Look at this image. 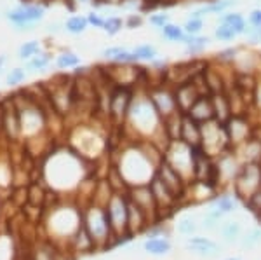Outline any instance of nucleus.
Returning a JSON list of instances; mask_svg holds the SVG:
<instances>
[{
    "instance_id": "f257e3e1",
    "label": "nucleus",
    "mask_w": 261,
    "mask_h": 260,
    "mask_svg": "<svg viewBox=\"0 0 261 260\" xmlns=\"http://www.w3.org/2000/svg\"><path fill=\"white\" fill-rule=\"evenodd\" d=\"M45 16V7L42 4L23 2L14 9L6 12V19L19 32H32L37 23H40Z\"/></svg>"
},
{
    "instance_id": "f03ea898",
    "label": "nucleus",
    "mask_w": 261,
    "mask_h": 260,
    "mask_svg": "<svg viewBox=\"0 0 261 260\" xmlns=\"http://www.w3.org/2000/svg\"><path fill=\"white\" fill-rule=\"evenodd\" d=\"M148 98H150V102L153 103V107L157 108L159 115H161L162 119L179 112L174 102V91H172V86L169 82H161V86L151 87L148 91Z\"/></svg>"
},
{
    "instance_id": "7ed1b4c3",
    "label": "nucleus",
    "mask_w": 261,
    "mask_h": 260,
    "mask_svg": "<svg viewBox=\"0 0 261 260\" xmlns=\"http://www.w3.org/2000/svg\"><path fill=\"white\" fill-rule=\"evenodd\" d=\"M134 91L133 86H117L115 89L108 94V114L115 119H124L127 117V112L133 105Z\"/></svg>"
},
{
    "instance_id": "20e7f679",
    "label": "nucleus",
    "mask_w": 261,
    "mask_h": 260,
    "mask_svg": "<svg viewBox=\"0 0 261 260\" xmlns=\"http://www.w3.org/2000/svg\"><path fill=\"white\" fill-rule=\"evenodd\" d=\"M172 91H174L176 107H178V110L181 114H187V112L192 108V105L197 102V98L202 96L192 81H185V82L176 84V86H172Z\"/></svg>"
},
{
    "instance_id": "39448f33",
    "label": "nucleus",
    "mask_w": 261,
    "mask_h": 260,
    "mask_svg": "<svg viewBox=\"0 0 261 260\" xmlns=\"http://www.w3.org/2000/svg\"><path fill=\"white\" fill-rule=\"evenodd\" d=\"M101 58L113 65H134L138 63V58L133 49L122 48V45H110L101 51Z\"/></svg>"
},
{
    "instance_id": "423d86ee",
    "label": "nucleus",
    "mask_w": 261,
    "mask_h": 260,
    "mask_svg": "<svg viewBox=\"0 0 261 260\" xmlns=\"http://www.w3.org/2000/svg\"><path fill=\"white\" fill-rule=\"evenodd\" d=\"M204 74V79H205V86H207L209 93L214 94V93H226L230 84L226 82V79L223 77V72L220 70V66H214L211 63L205 65V68L202 70Z\"/></svg>"
},
{
    "instance_id": "0eeeda50",
    "label": "nucleus",
    "mask_w": 261,
    "mask_h": 260,
    "mask_svg": "<svg viewBox=\"0 0 261 260\" xmlns=\"http://www.w3.org/2000/svg\"><path fill=\"white\" fill-rule=\"evenodd\" d=\"M188 117H192L197 123H207V121L214 119V110H213V102L211 94H202L197 98V102L192 105V108L187 112Z\"/></svg>"
},
{
    "instance_id": "6e6552de",
    "label": "nucleus",
    "mask_w": 261,
    "mask_h": 260,
    "mask_svg": "<svg viewBox=\"0 0 261 260\" xmlns=\"http://www.w3.org/2000/svg\"><path fill=\"white\" fill-rule=\"evenodd\" d=\"M233 6H237V0H209L207 4H204V6L197 7V9H193L190 12V18H207V16L211 14H223V12H226L228 9H231Z\"/></svg>"
},
{
    "instance_id": "1a4fd4ad",
    "label": "nucleus",
    "mask_w": 261,
    "mask_h": 260,
    "mask_svg": "<svg viewBox=\"0 0 261 260\" xmlns=\"http://www.w3.org/2000/svg\"><path fill=\"white\" fill-rule=\"evenodd\" d=\"M188 145H200V123L193 121L192 117L183 114L181 121V138Z\"/></svg>"
},
{
    "instance_id": "9d476101",
    "label": "nucleus",
    "mask_w": 261,
    "mask_h": 260,
    "mask_svg": "<svg viewBox=\"0 0 261 260\" xmlns=\"http://www.w3.org/2000/svg\"><path fill=\"white\" fill-rule=\"evenodd\" d=\"M211 102H213L214 119L226 124V121L233 115L231 114V105H230L228 94L226 93H214V94H211Z\"/></svg>"
},
{
    "instance_id": "9b49d317",
    "label": "nucleus",
    "mask_w": 261,
    "mask_h": 260,
    "mask_svg": "<svg viewBox=\"0 0 261 260\" xmlns=\"http://www.w3.org/2000/svg\"><path fill=\"white\" fill-rule=\"evenodd\" d=\"M220 23L228 25L237 35H246L247 27H249V23L244 18V14H241V12H231V11H226L220 14Z\"/></svg>"
},
{
    "instance_id": "f8f14e48",
    "label": "nucleus",
    "mask_w": 261,
    "mask_h": 260,
    "mask_svg": "<svg viewBox=\"0 0 261 260\" xmlns=\"http://www.w3.org/2000/svg\"><path fill=\"white\" fill-rule=\"evenodd\" d=\"M188 248L200 255H213V253H216V251H220V245H216V243L213 240H209V238L190 236L188 238Z\"/></svg>"
},
{
    "instance_id": "ddd939ff",
    "label": "nucleus",
    "mask_w": 261,
    "mask_h": 260,
    "mask_svg": "<svg viewBox=\"0 0 261 260\" xmlns=\"http://www.w3.org/2000/svg\"><path fill=\"white\" fill-rule=\"evenodd\" d=\"M211 42V37L207 35H187V39L183 40L185 44V51H187L188 56H199L205 51V48Z\"/></svg>"
},
{
    "instance_id": "4468645a",
    "label": "nucleus",
    "mask_w": 261,
    "mask_h": 260,
    "mask_svg": "<svg viewBox=\"0 0 261 260\" xmlns=\"http://www.w3.org/2000/svg\"><path fill=\"white\" fill-rule=\"evenodd\" d=\"M54 65H56V68H60V70H71V68H77V66H81L82 65V58L79 56L77 53H73V51H63L58 54L56 58H54Z\"/></svg>"
},
{
    "instance_id": "2eb2a0df",
    "label": "nucleus",
    "mask_w": 261,
    "mask_h": 260,
    "mask_svg": "<svg viewBox=\"0 0 261 260\" xmlns=\"http://www.w3.org/2000/svg\"><path fill=\"white\" fill-rule=\"evenodd\" d=\"M50 63H53V54L40 51L32 60L24 61V68H27V72H42V70L49 68Z\"/></svg>"
},
{
    "instance_id": "dca6fc26",
    "label": "nucleus",
    "mask_w": 261,
    "mask_h": 260,
    "mask_svg": "<svg viewBox=\"0 0 261 260\" xmlns=\"http://www.w3.org/2000/svg\"><path fill=\"white\" fill-rule=\"evenodd\" d=\"M87 28H89V21L82 14H71L65 21V32H68L70 35H82Z\"/></svg>"
},
{
    "instance_id": "f3484780",
    "label": "nucleus",
    "mask_w": 261,
    "mask_h": 260,
    "mask_svg": "<svg viewBox=\"0 0 261 260\" xmlns=\"http://www.w3.org/2000/svg\"><path fill=\"white\" fill-rule=\"evenodd\" d=\"M161 35L164 40L167 42H181L183 44V40L187 39V33L183 30V25H178V23H167L166 27L161 28Z\"/></svg>"
},
{
    "instance_id": "a211bd4d",
    "label": "nucleus",
    "mask_w": 261,
    "mask_h": 260,
    "mask_svg": "<svg viewBox=\"0 0 261 260\" xmlns=\"http://www.w3.org/2000/svg\"><path fill=\"white\" fill-rule=\"evenodd\" d=\"M42 51V44H40V40H37V39H32V40H27V42H23V44L19 45V49H18V60L19 61H28V60H32L35 54H39Z\"/></svg>"
},
{
    "instance_id": "6ab92c4d",
    "label": "nucleus",
    "mask_w": 261,
    "mask_h": 260,
    "mask_svg": "<svg viewBox=\"0 0 261 260\" xmlns=\"http://www.w3.org/2000/svg\"><path fill=\"white\" fill-rule=\"evenodd\" d=\"M134 54H136L138 61H146V63H151L159 58V51L153 44H140L133 49Z\"/></svg>"
},
{
    "instance_id": "aec40b11",
    "label": "nucleus",
    "mask_w": 261,
    "mask_h": 260,
    "mask_svg": "<svg viewBox=\"0 0 261 260\" xmlns=\"http://www.w3.org/2000/svg\"><path fill=\"white\" fill-rule=\"evenodd\" d=\"M145 250L151 255H164L171 250V243L164 238H151L145 243Z\"/></svg>"
},
{
    "instance_id": "412c9836",
    "label": "nucleus",
    "mask_w": 261,
    "mask_h": 260,
    "mask_svg": "<svg viewBox=\"0 0 261 260\" xmlns=\"http://www.w3.org/2000/svg\"><path fill=\"white\" fill-rule=\"evenodd\" d=\"M237 208V199L231 198V196H220V198L214 199L213 203V209L220 211L221 215H226V213H231Z\"/></svg>"
},
{
    "instance_id": "4be33fe9",
    "label": "nucleus",
    "mask_w": 261,
    "mask_h": 260,
    "mask_svg": "<svg viewBox=\"0 0 261 260\" xmlns=\"http://www.w3.org/2000/svg\"><path fill=\"white\" fill-rule=\"evenodd\" d=\"M124 19L119 18V16H108L107 19H105V25H103V30L105 33H107L108 37H115L119 35V33L124 30Z\"/></svg>"
},
{
    "instance_id": "5701e85b",
    "label": "nucleus",
    "mask_w": 261,
    "mask_h": 260,
    "mask_svg": "<svg viewBox=\"0 0 261 260\" xmlns=\"http://www.w3.org/2000/svg\"><path fill=\"white\" fill-rule=\"evenodd\" d=\"M27 68L24 66H16V68H12L9 74L6 75V84L9 87H14V86H19L21 82H24V79H27Z\"/></svg>"
},
{
    "instance_id": "b1692460",
    "label": "nucleus",
    "mask_w": 261,
    "mask_h": 260,
    "mask_svg": "<svg viewBox=\"0 0 261 260\" xmlns=\"http://www.w3.org/2000/svg\"><path fill=\"white\" fill-rule=\"evenodd\" d=\"M239 53H241V48L230 45V48L221 49V51L216 54V61L223 63V65H233V61L237 60Z\"/></svg>"
},
{
    "instance_id": "393cba45",
    "label": "nucleus",
    "mask_w": 261,
    "mask_h": 260,
    "mask_svg": "<svg viewBox=\"0 0 261 260\" xmlns=\"http://www.w3.org/2000/svg\"><path fill=\"white\" fill-rule=\"evenodd\" d=\"M237 37L239 35L233 30H231L228 25L220 23L216 28H214V39H216L218 42H233L235 39H237Z\"/></svg>"
},
{
    "instance_id": "a878e982",
    "label": "nucleus",
    "mask_w": 261,
    "mask_h": 260,
    "mask_svg": "<svg viewBox=\"0 0 261 260\" xmlns=\"http://www.w3.org/2000/svg\"><path fill=\"white\" fill-rule=\"evenodd\" d=\"M183 30L187 35H200L204 30V19L200 18H188L183 23Z\"/></svg>"
},
{
    "instance_id": "bb28decb",
    "label": "nucleus",
    "mask_w": 261,
    "mask_h": 260,
    "mask_svg": "<svg viewBox=\"0 0 261 260\" xmlns=\"http://www.w3.org/2000/svg\"><path fill=\"white\" fill-rule=\"evenodd\" d=\"M221 234L226 241H233L241 236V224L239 222H226L221 227Z\"/></svg>"
},
{
    "instance_id": "cd10ccee",
    "label": "nucleus",
    "mask_w": 261,
    "mask_h": 260,
    "mask_svg": "<svg viewBox=\"0 0 261 260\" xmlns=\"http://www.w3.org/2000/svg\"><path fill=\"white\" fill-rule=\"evenodd\" d=\"M148 23L153 28H159L161 30L162 27H166L167 23H171V16L167 12H155V14L148 16Z\"/></svg>"
},
{
    "instance_id": "c85d7f7f",
    "label": "nucleus",
    "mask_w": 261,
    "mask_h": 260,
    "mask_svg": "<svg viewBox=\"0 0 261 260\" xmlns=\"http://www.w3.org/2000/svg\"><path fill=\"white\" fill-rule=\"evenodd\" d=\"M261 243V229H251L249 232L244 236L242 240V246H247V248H251V246H256Z\"/></svg>"
},
{
    "instance_id": "c756f323",
    "label": "nucleus",
    "mask_w": 261,
    "mask_h": 260,
    "mask_svg": "<svg viewBox=\"0 0 261 260\" xmlns=\"http://www.w3.org/2000/svg\"><path fill=\"white\" fill-rule=\"evenodd\" d=\"M143 23H145V18H143L141 14H129L127 18L124 19V27L127 28V30H138V28L143 27Z\"/></svg>"
},
{
    "instance_id": "7c9ffc66",
    "label": "nucleus",
    "mask_w": 261,
    "mask_h": 260,
    "mask_svg": "<svg viewBox=\"0 0 261 260\" xmlns=\"http://www.w3.org/2000/svg\"><path fill=\"white\" fill-rule=\"evenodd\" d=\"M178 230H179L181 234H185V236H192V234H195V230H197L195 220H193V219H183V220H179Z\"/></svg>"
},
{
    "instance_id": "2f4dec72",
    "label": "nucleus",
    "mask_w": 261,
    "mask_h": 260,
    "mask_svg": "<svg viewBox=\"0 0 261 260\" xmlns=\"http://www.w3.org/2000/svg\"><path fill=\"white\" fill-rule=\"evenodd\" d=\"M86 18H87V21H89V27H92V28H103L105 19H107V18H103V14H99L98 11L87 12Z\"/></svg>"
},
{
    "instance_id": "473e14b6",
    "label": "nucleus",
    "mask_w": 261,
    "mask_h": 260,
    "mask_svg": "<svg viewBox=\"0 0 261 260\" xmlns=\"http://www.w3.org/2000/svg\"><path fill=\"white\" fill-rule=\"evenodd\" d=\"M247 23L251 27H261V9H252L247 14Z\"/></svg>"
},
{
    "instance_id": "72a5a7b5",
    "label": "nucleus",
    "mask_w": 261,
    "mask_h": 260,
    "mask_svg": "<svg viewBox=\"0 0 261 260\" xmlns=\"http://www.w3.org/2000/svg\"><path fill=\"white\" fill-rule=\"evenodd\" d=\"M63 30H65V23H50L47 27L49 33H60Z\"/></svg>"
},
{
    "instance_id": "f704fd0d",
    "label": "nucleus",
    "mask_w": 261,
    "mask_h": 260,
    "mask_svg": "<svg viewBox=\"0 0 261 260\" xmlns=\"http://www.w3.org/2000/svg\"><path fill=\"white\" fill-rule=\"evenodd\" d=\"M6 63H7V58L4 56V54H0V74H2L4 66H6Z\"/></svg>"
},
{
    "instance_id": "c9c22d12",
    "label": "nucleus",
    "mask_w": 261,
    "mask_h": 260,
    "mask_svg": "<svg viewBox=\"0 0 261 260\" xmlns=\"http://www.w3.org/2000/svg\"><path fill=\"white\" fill-rule=\"evenodd\" d=\"M225 260H241V258H237V257H230V258H225Z\"/></svg>"
}]
</instances>
